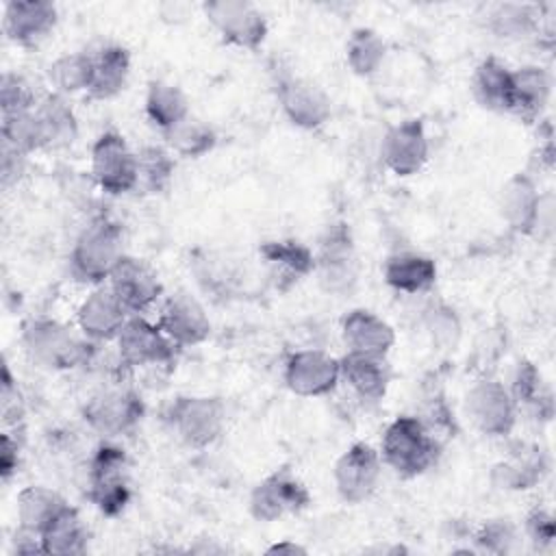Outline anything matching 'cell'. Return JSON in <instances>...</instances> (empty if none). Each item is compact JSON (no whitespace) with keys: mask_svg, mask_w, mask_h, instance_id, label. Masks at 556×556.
I'll use <instances>...</instances> for the list:
<instances>
[{"mask_svg":"<svg viewBox=\"0 0 556 556\" xmlns=\"http://www.w3.org/2000/svg\"><path fill=\"white\" fill-rule=\"evenodd\" d=\"M441 454L439 439L428 430V426L413 415L395 417L380 445V458L402 478H417L437 465Z\"/></svg>","mask_w":556,"mask_h":556,"instance_id":"1","label":"cell"},{"mask_svg":"<svg viewBox=\"0 0 556 556\" xmlns=\"http://www.w3.org/2000/svg\"><path fill=\"white\" fill-rule=\"evenodd\" d=\"M122 228L109 217H96L76 237L70 252V271L78 282L96 285L109 280L122 261Z\"/></svg>","mask_w":556,"mask_h":556,"instance_id":"2","label":"cell"},{"mask_svg":"<svg viewBox=\"0 0 556 556\" xmlns=\"http://www.w3.org/2000/svg\"><path fill=\"white\" fill-rule=\"evenodd\" d=\"M22 343L26 354L48 369H74L89 365L96 341L80 339L70 326L56 319H30L24 326Z\"/></svg>","mask_w":556,"mask_h":556,"instance_id":"3","label":"cell"},{"mask_svg":"<svg viewBox=\"0 0 556 556\" xmlns=\"http://www.w3.org/2000/svg\"><path fill=\"white\" fill-rule=\"evenodd\" d=\"M169 430L189 447L215 443L226 424V408L213 395H178L165 410Z\"/></svg>","mask_w":556,"mask_h":556,"instance_id":"4","label":"cell"},{"mask_svg":"<svg viewBox=\"0 0 556 556\" xmlns=\"http://www.w3.org/2000/svg\"><path fill=\"white\" fill-rule=\"evenodd\" d=\"M128 458L124 450L102 443L89 460L87 497L106 517H117L130 502Z\"/></svg>","mask_w":556,"mask_h":556,"instance_id":"5","label":"cell"},{"mask_svg":"<svg viewBox=\"0 0 556 556\" xmlns=\"http://www.w3.org/2000/svg\"><path fill=\"white\" fill-rule=\"evenodd\" d=\"M141 395L130 384H113L93 393L85 406V421L100 434L117 437L130 432L143 417Z\"/></svg>","mask_w":556,"mask_h":556,"instance_id":"6","label":"cell"},{"mask_svg":"<svg viewBox=\"0 0 556 556\" xmlns=\"http://www.w3.org/2000/svg\"><path fill=\"white\" fill-rule=\"evenodd\" d=\"M202 11L224 43L241 50H258L267 37V20L252 2L245 0H213L204 2Z\"/></svg>","mask_w":556,"mask_h":556,"instance_id":"7","label":"cell"},{"mask_svg":"<svg viewBox=\"0 0 556 556\" xmlns=\"http://www.w3.org/2000/svg\"><path fill=\"white\" fill-rule=\"evenodd\" d=\"M91 176L109 195H124L137 189V152L115 132H102L91 146Z\"/></svg>","mask_w":556,"mask_h":556,"instance_id":"8","label":"cell"},{"mask_svg":"<svg viewBox=\"0 0 556 556\" xmlns=\"http://www.w3.org/2000/svg\"><path fill=\"white\" fill-rule=\"evenodd\" d=\"M117 356L126 367H163L180 350L159 324L141 315H130L117 334Z\"/></svg>","mask_w":556,"mask_h":556,"instance_id":"9","label":"cell"},{"mask_svg":"<svg viewBox=\"0 0 556 556\" xmlns=\"http://www.w3.org/2000/svg\"><path fill=\"white\" fill-rule=\"evenodd\" d=\"M465 413L482 434L506 437L515 426L517 404L500 380L482 378L467 391Z\"/></svg>","mask_w":556,"mask_h":556,"instance_id":"10","label":"cell"},{"mask_svg":"<svg viewBox=\"0 0 556 556\" xmlns=\"http://www.w3.org/2000/svg\"><path fill=\"white\" fill-rule=\"evenodd\" d=\"M311 504L306 484L287 467L265 476L250 493V513L258 521H276L285 515H298Z\"/></svg>","mask_w":556,"mask_h":556,"instance_id":"11","label":"cell"},{"mask_svg":"<svg viewBox=\"0 0 556 556\" xmlns=\"http://www.w3.org/2000/svg\"><path fill=\"white\" fill-rule=\"evenodd\" d=\"M382 458L369 443H352L334 463L332 478L337 493L348 504L367 502L380 482Z\"/></svg>","mask_w":556,"mask_h":556,"instance_id":"12","label":"cell"},{"mask_svg":"<svg viewBox=\"0 0 556 556\" xmlns=\"http://www.w3.org/2000/svg\"><path fill=\"white\" fill-rule=\"evenodd\" d=\"M315 271L326 291L345 293L354 287L358 276V263L354 241L345 224H332L319 239V252L315 254Z\"/></svg>","mask_w":556,"mask_h":556,"instance_id":"13","label":"cell"},{"mask_svg":"<svg viewBox=\"0 0 556 556\" xmlns=\"http://www.w3.org/2000/svg\"><path fill=\"white\" fill-rule=\"evenodd\" d=\"M285 384L300 397H321L341 382V361L324 350H298L285 363Z\"/></svg>","mask_w":556,"mask_h":556,"instance_id":"14","label":"cell"},{"mask_svg":"<svg viewBox=\"0 0 556 556\" xmlns=\"http://www.w3.org/2000/svg\"><path fill=\"white\" fill-rule=\"evenodd\" d=\"M278 102L287 119L304 130L324 126L332 115V102L328 93L313 80L287 74L278 80Z\"/></svg>","mask_w":556,"mask_h":556,"instance_id":"15","label":"cell"},{"mask_svg":"<svg viewBox=\"0 0 556 556\" xmlns=\"http://www.w3.org/2000/svg\"><path fill=\"white\" fill-rule=\"evenodd\" d=\"M428 137L424 122L417 117L393 124L380 141V159L395 176H413L428 161Z\"/></svg>","mask_w":556,"mask_h":556,"instance_id":"16","label":"cell"},{"mask_svg":"<svg viewBox=\"0 0 556 556\" xmlns=\"http://www.w3.org/2000/svg\"><path fill=\"white\" fill-rule=\"evenodd\" d=\"M106 282L130 315H141L163 293L159 274L146 261L126 254L115 265Z\"/></svg>","mask_w":556,"mask_h":556,"instance_id":"17","label":"cell"},{"mask_svg":"<svg viewBox=\"0 0 556 556\" xmlns=\"http://www.w3.org/2000/svg\"><path fill=\"white\" fill-rule=\"evenodd\" d=\"M159 326L178 348L200 345L211 334V319L204 306L182 291L165 300L161 306Z\"/></svg>","mask_w":556,"mask_h":556,"instance_id":"18","label":"cell"},{"mask_svg":"<svg viewBox=\"0 0 556 556\" xmlns=\"http://www.w3.org/2000/svg\"><path fill=\"white\" fill-rule=\"evenodd\" d=\"M59 13L52 2L46 0H13L4 4V33L7 37L22 46H39L56 26Z\"/></svg>","mask_w":556,"mask_h":556,"instance_id":"19","label":"cell"},{"mask_svg":"<svg viewBox=\"0 0 556 556\" xmlns=\"http://www.w3.org/2000/svg\"><path fill=\"white\" fill-rule=\"evenodd\" d=\"M130 313L109 289V285L96 287L78 306V328L83 337L91 341L117 339L119 330L128 321Z\"/></svg>","mask_w":556,"mask_h":556,"instance_id":"20","label":"cell"},{"mask_svg":"<svg viewBox=\"0 0 556 556\" xmlns=\"http://www.w3.org/2000/svg\"><path fill=\"white\" fill-rule=\"evenodd\" d=\"M89 54V87L91 100H109L117 96L130 76V52L119 43H100Z\"/></svg>","mask_w":556,"mask_h":556,"instance_id":"21","label":"cell"},{"mask_svg":"<svg viewBox=\"0 0 556 556\" xmlns=\"http://www.w3.org/2000/svg\"><path fill=\"white\" fill-rule=\"evenodd\" d=\"M258 254L265 261L269 276L274 278L280 291H287L289 287H293L295 282L315 271L313 250L295 239L265 241L258 248Z\"/></svg>","mask_w":556,"mask_h":556,"instance_id":"22","label":"cell"},{"mask_svg":"<svg viewBox=\"0 0 556 556\" xmlns=\"http://www.w3.org/2000/svg\"><path fill=\"white\" fill-rule=\"evenodd\" d=\"M341 339L348 352L387 356L395 343V330L367 308L350 311L341 321Z\"/></svg>","mask_w":556,"mask_h":556,"instance_id":"23","label":"cell"},{"mask_svg":"<svg viewBox=\"0 0 556 556\" xmlns=\"http://www.w3.org/2000/svg\"><path fill=\"white\" fill-rule=\"evenodd\" d=\"M341 361V380L352 393L369 404L380 402L387 395L391 382V367L387 356H367L348 352Z\"/></svg>","mask_w":556,"mask_h":556,"instance_id":"24","label":"cell"},{"mask_svg":"<svg viewBox=\"0 0 556 556\" xmlns=\"http://www.w3.org/2000/svg\"><path fill=\"white\" fill-rule=\"evenodd\" d=\"M500 211L506 224L521 235H530L541 224V193L528 174H515L504 185Z\"/></svg>","mask_w":556,"mask_h":556,"instance_id":"25","label":"cell"},{"mask_svg":"<svg viewBox=\"0 0 556 556\" xmlns=\"http://www.w3.org/2000/svg\"><path fill=\"white\" fill-rule=\"evenodd\" d=\"M549 76L539 65H523L513 70V89H510V109L508 113L517 115L521 122L532 124L541 117L549 100Z\"/></svg>","mask_w":556,"mask_h":556,"instance_id":"26","label":"cell"},{"mask_svg":"<svg viewBox=\"0 0 556 556\" xmlns=\"http://www.w3.org/2000/svg\"><path fill=\"white\" fill-rule=\"evenodd\" d=\"M547 469L545 454L536 445L521 443L517 450L510 452L506 460H500L491 469V482L497 489L506 491H523L534 486Z\"/></svg>","mask_w":556,"mask_h":556,"instance_id":"27","label":"cell"},{"mask_svg":"<svg viewBox=\"0 0 556 556\" xmlns=\"http://www.w3.org/2000/svg\"><path fill=\"white\" fill-rule=\"evenodd\" d=\"M384 282L400 293H424L437 282V263L419 252H395L384 261Z\"/></svg>","mask_w":556,"mask_h":556,"instance_id":"28","label":"cell"},{"mask_svg":"<svg viewBox=\"0 0 556 556\" xmlns=\"http://www.w3.org/2000/svg\"><path fill=\"white\" fill-rule=\"evenodd\" d=\"M510 89H513V70L497 56H486L478 63L471 91L480 106L497 113H508L510 109Z\"/></svg>","mask_w":556,"mask_h":556,"instance_id":"29","label":"cell"},{"mask_svg":"<svg viewBox=\"0 0 556 556\" xmlns=\"http://www.w3.org/2000/svg\"><path fill=\"white\" fill-rule=\"evenodd\" d=\"M41 543H43V554H56V556L85 554L89 543V530L80 519L78 510L67 504L41 530Z\"/></svg>","mask_w":556,"mask_h":556,"instance_id":"30","label":"cell"},{"mask_svg":"<svg viewBox=\"0 0 556 556\" xmlns=\"http://www.w3.org/2000/svg\"><path fill=\"white\" fill-rule=\"evenodd\" d=\"M35 115L41 128L43 148L70 146L78 135V122L61 93H50L35 106Z\"/></svg>","mask_w":556,"mask_h":556,"instance_id":"31","label":"cell"},{"mask_svg":"<svg viewBox=\"0 0 556 556\" xmlns=\"http://www.w3.org/2000/svg\"><path fill=\"white\" fill-rule=\"evenodd\" d=\"M146 115L161 132H167L191 115L189 100L178 85L150 80L146 91Z\"/></svg>","mask_w":556,"mask_h":556,"instance_id":"32","label":"cell"},{"mask_svg":"<svg viewBox=\"0 0 556 556\" xmlns=\"http://www.w3.org/2000/svg\"><path fill=\"white\" fill-rule=\"evenodd\" d=\"M67 502L48 486H26L17 493V519L20 526L33 532H39L48 526V521L65 508Z\"/></svg>","mask_w":556,"mask_h":556,"instance_id":"33","label":"cell"},{"mask_svg":"<svg viewBox=\"0 0 556 556\" xmlns=\"http://www.w3.org/2000/svg\"><path fill=\"white\" fill-rule=\"evenodd\" d=\"M163 137H165V143L176 154L187 156V159H200V156L208 154L217 143L215 128L195 115L185 117L180 124H176L174 128L163 132Z\"/></svg>","mask_w":556,"mask_h":556,"instance_id":"34","label":"cell"},{"mask_svg":"<svg viewBox=\"0 0 556 556\" xmlns=\"http://www.w3.org/2000/svg\"><path fill=\"white\" fill-rule=\"evenodd\" d=\"M387 56L384 39L367 26H358L352 30L345 43V61L356 76L376 74Z\"/></svg>","mask_w":556,"mask_h":556,"instance_id":"35","label":"cell"},{"mask_svg":"<svg viewBox=\"0 0 556 556\" xmlns=\"http://www.w3.org/2000/svg\"><path fill=\"white\" fill-rule=\"evenodd\" d=\"M541 11L532 4H497L489 15V28L504 39H523L539 28Z\"/></svg>","mask_w":556,"mask_h":556,"instance_id":"36","label":"cell"},{"mask_svg":"<svg viewBox=\"0 0 556 556\" xmlns=\"http://www.w3.org/2000/svg\"><path fill=\"white\" fill-rule=\"evenodd\" d=\"M137 187L148 193H161L172 182L174 159L161 146H143L137 152Z\"/></svg>","mask_w":556,"mask_h":556,"instance_id":"37","label":"cell"},{"mask_svg":"<svg viewBox=\"0 0 556 556\" xmlns=\"http://www.w3.org/2000/svg\"><path fill=\"white\" fill-rule=\"evenodd\" d=\"M48 76H50V83L54 85L56 93H61V96L87 91V87H89V54H87V50L67 52V54L59 56L50 65Z\"/></svg>","mask_w":556,"mask_h":556,"instance_id":"38","label":"cell"},{"mask_svg":"<svg viewBox=\"0 0 556 556\" xmlns=\"http://www.w3.org/2000/svg\"><path fill=\"white\" fill-rule=\"evenodd\" d=\"M0 132H2V143L17 150L24 156L35 150H43V137H41L35 109L2 117Z\"/></svg>","mask_w":556,"mask_h":556,"instance_id":"39","label":"cell"},{"mask_svg":"<svg viewBox=\"0 0 556 556\" xmlns=\"http://www.w3.org/2000/svg\"><path fill=\"white\" fill-rule=\"evenodd\" d=\"M35 106H37V100H35V93H33L30 85L26 83V78H22L20 74H13V72H4L2 80H0L2 117L15 115V113H26V111H33Z\"/></svg>","mask_w":556,"mask_h":556,"instance_id":"40","label":"cell"},{"mask_svg":"<svg viewBox=\"0 0 556 556\" xmlns=\"http://www.w3.org/2000/svg\"><path fill=\"white\" fill-rule=\"evenodd\" d=\"M515 539H517V530L508 519H491L476 534V543L484 552H493V554L510 552Z\"/></svg>","mask_w":556,"mask_h":556,"instance_id":"41","label":"cell"},{"mask_svg":"<svg viewBox=\"0 0 556 556\" xmlns=\"http://www.w3.org/2000/svg\"><path fill=\"white\" fill-rule=\"evenodd\" d=\"M426 328L441 345H454L460 334V324L454 311L445 304H434L426 311Z\"/></svg>","mask_w":556,"mask_h":556,"instance_id":"42","label":"cell"},{"mask_svg":"<svg viewBox=\"0 0 556 556\" xmlns=\"http://www.w3.org/2000/svg\"><path fill=\"white\" fill-rule=\"evenodd\" d=\"M510 395H513L515 404L534 406L539 410L543 393H541V374L536 371L534 365H530V363L519 365V369L515 374V380H513Z\"/></svg>","mask_w":556,"mask_h":556,"instance_id":"43","label":"cell"},{"mask_svg":"<svg viewBox=\"0 0 556 556\" xmlns=\"http://www.w3.org/2000/svg\"><path fill=\"white\" fill-rule=\"evenodd\" d=\"M0 404H2V417L4 424H20L24 415V404L22 395L17 389V382L11 378L9 367L4 365L2 369V393H0Z\"/></svg>","mask_w":556,"mask_h":556,"instance_id":"44","label":"cell"},{"mask_svg":"<svg viewBox=\"0 0 556 556\" xmlns=\"http://www.w3.org/2000/svg\"><path fill=\"white\" fill-rule=\"evenodd\" d=\"M526 530L536 545H549L554 541V517L543 508H534L526 519Z\"/></svg>","mask_w":556,"mask_h":556,"instance_id":"45","label":"cell"},{"mask_svg":"<svg viewBox=\"0 0 556 556\" xmlns=\"http://www.w3.org/2000/svg\"><path fill=\"white\" fill-rule=\"evenodd\" d=\"M20 467V443L11 437V432L2 434V447H0V476L7 482Z\"/></svg>","mask_w":556,"mask_h":556,"instance_id":"46","label":"cell"},{"mask_svg":"<svg viewBox=\"0 0 556 556\" xmlns=\"http://www.w3.org/2000/svg\"><path fill=\"white\" fill-rule=\"evenodd\" d=\"M269 554H306V549L298 543H289V541H282V543H276L267 549Z\"/></svg>","mask_w":556,"mask_h":556,"instance_id":"47","label":"cell"}]
</instances>
